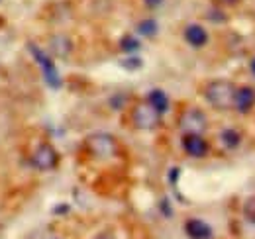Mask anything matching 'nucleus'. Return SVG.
<instances>
[{"label": "nucleus", "mask_w": 255, "mask_h": 239, "mask_svg": "<svg viewBox=\"0 0 255 239\" xmlns=\"http://www.w3.org/2000/svg\"><path fill=\"white\" fill-rule=\"evenodd\" d=\"M185 234L189 239H212V228L200 218H189L185 222Z\"/></svg>", "instance_id": "1a4fd4ad"}, {"label": "nucleus", "mask_w": 255, "mask_h": 239, "mask_svg": "<svg viewBox=\"0 0 255 239\" xmlns=\"http://www.w3.org/2000/svg\"><path fill=\"white\" fill-rule=\"evenodd\" d=\"M220 141L226 149H236L242 143V133L236 127H226L220 133Z\"/></svg>", "instance_id": "ddd939ff"}, {"label": "nucleus", "mask_w": 255, "mask_h": 239, "mask_svg": "<svg viewBox=\"0 0 255 239\" xmlns=\"http://www.w3.org/2000/svg\"><path fill=\"white\" fill-rule=\"evenodd\" d=\"M183 35H185V41L194 49H200L208 43V31L204 30L200 24H189L183 31Z\"/></svg>", "instance_id": "9b49d317"}, {"label": "nucleus", "mask_w": 255, "mask_h": 239, "mask_svg": "<svg viewBox=\"0 0 255 239\" xmlns=\"http://www.w3.org/2000/svg\"><path fill=\"white\" fill-rule=\"evenodd\" d=\"M47 47H49V55L57 57V59H67L73 53V41L67 33H53L47 39Z\"/></svg>", "instance_id": "6e6552de"}, {"label": "nucleus", "mask_w": 255, "mask_h": 239, "mask_svg": "<svg viewBox=\"0 0 255 239\" xmlns=\"http://www.w3.org/2000/svg\"><path fill=\"white\" fill-rule=\"evenodd\" d=\"M255 106V90L252 87H240L236 90V98H234V108L240 114H248L252 112Z\"/></svg>", "instance_id": "9d476101"}, {"label": "nucleus", "mask_w": 255, "mask_h": 239, "mask_svg": "<svg viewBox=\"0 0 255 239\" xmlns=\"http://www.w3.org/2000/svg\"><path fill=\"white\" fill-rule=\"evenodd\" d=\"M181 145H183V151L192 159H204L208 155V151H210L208 141L200 133H183Z\"/></svg>", "instance_id": "0eeeda50"}, {"label": "nucleus", "mask_w": 255, "mask_h": 239, "mask_svg": "<svg viewBox=\"0 0 255 239\" xmlns=\"http://www.w3.org/2000/svg\"><path fill=\"white\" fill-rule=\"evenodd\" d=\"M139 47H141V43H139V39L135 37V35H131V33H128L124 35L122 39H120V49L128 53V55H133L135 51H139Z\"/></svg>", "instance_id": "2eb2a0df"}, {"label": "nucleus", "mask_w": 255, "mask_h": 239, "mask_svg": "<svg viewBox=\"0 0 255 239\" xmlns=\"http://www.w3.org/2000/svg\"><path fill=\"white\" fill-rule=\"evenodd\" d=\"M124 69H128V71H137V69H141V59L139 57H128V59H124L122 63H120Z\"/></svg>", "instance_id": "dca6fc26"}, {"label": "nucleus", "mask_w": 255, "mask_h": 239, "mask_svg": "<svg viewBox=\"0 0 255 239\" xmlns=\"http://www.w3.org/2000/svg\"><path fill=\"white\" fill-rule=\"evenodd\" d=\"M147 102H149V104L159 112L161 116L169 110V96H167L161 89L149 90V94H147Z\"/></svg>", "instance_id": "f8f14e48"}, {"label": "nucleus", "mask_w": 255, "mask_h": 239, "mask_svg": "<svg viewBox=\"0 0 255 239\" xmlns=\"http://www.w3.org/2000/svg\"><path fill=\"white\" fill-rule=\"evenodd\" d=\"M28 49H30V53H32L33 61L39 65L45 83H47L53 90L61 89V77H59V73H57V67H55L53 59H51L49 51H45L43 47L35 45V43H32V41L28 43Z\"/></svg>", "instance_id": "7ed1b4c3"}, {"label": "nucleus", "mask_w": 255, "mask_h": 239, "mask_svg": "<svg viewBox=\"0 0 255 239\" xmlns=\"http://www.w3.org/2000/svg\"><path fill=\"white\" fill-rule=\"evenodd\" d=\"M32 165L37 169V171H41V173H47V171H53V169H57V165H59V153L57 149L51 145V143H47V141H41V143H37L32 151Z\"/></svg>", "instance_id": "39448f33"}, {"label": "nucleus", "mask_w": 255, "mask_h": 239, "mask_svg": "<svg viewBox=\"0 0 255 239\" xmlns=\"http://www.w3.org/2000/svg\"><path fill=\"white\" fill-rule=\"evenodd\" d=\"M85 147L87 151L96 157V159H112L118 155V139L110 133H104V131H96V133H91L85 141Z\"/></svg>", "instance_id": "f03ea898"}, {"label": "nucleus", "mask_w": 255, "mask_h": 239, "mask_svg": "<svg viewBox=\"0 0 255 239\" xmlns=\"http://www.w3.org/2000/svg\"><path fill=\"white\" fill-rule=\"evenodd\" d=\"M143 2H145L147 8H157V6L163 4V0H143Z\"/></svg>", "instance_id": "a211bd4d"}, {"label": "nucleus", "mask_w": 255, "mask_h": 239, "mask_svg": "<svg viewBox=\"0 0 255 239\" xmlns=\"http://www.w3.org/2000/svg\"><path fill=\"white\" fill-rule=\"evenodd\" d=\"M250 69H252V73L255 75V57L252 59V63H250Z\"/></svg>", "instance_id": "412c9836"}, {"label": "nucleus", "mask_w": 255, "mask_h": 239, "mask_svg": "<svg viewBox=\"0 0 255 239\" xmlns=\"http://www.w3.org/2000/svg\"><path fill=\"white\" fill-rule=\"evenodd\" d=\"M95 239H116V238H114L112 234H108V232H104V234H98V236H96Z\"/></svg>", "instance_id": "aec40b11"}, {"label": "nucleus", "mask_w": 255, "mask_h": 239, "mask_svg": "<svg viewBox=\"0 0 255 239\" xmlns=\"http://www.w3.org/2000/svg\"><path fill=\"white\" fill-rule=\"evenodd\" d=\"M129 121H131V125H133L135 129H145V131H149V129H157L161 125V114L147 102V100H143V102H137V104L131 108V112H129Z\"/></svg>", "instance_id": "20e7f679"}, {"label": "nucleus", "mask_w": 255, "mask_h": 239, "mask_svg": "<svg viewBox=\"0 0 255 239\" xmlns=\"http://www.w3.org/2000/svg\"><path fill=\"white\" fill-rule=\"evenodd\" d=\"M236 90H238V87H236L234 83L220 79V81H210V83L204 87L202 94H204L206 102H208L212 108H216V110H220V112H228L230 108H234Z\"/></svg>", "instance_id": "f257e3e1"}, {"label": "nucleus", "mask_w": 255, "mask_h": 239, "mask_svg": "<svg viewBox=\"0 0 255 239\" xmlns=\"http://www.w3.org/2000/svg\"><path fill=\"white\" fill-rule=\"evenodd\" d=\"M135 31H137L139 35H143V37H155L157 31H159V26H157V22H155L153 18H147V20H141V22L137 24Z\"/></svg>", "instance_id": "4468645a"}, {"label": "nucleus", "mask_w": 255, "mask_h": 239, "mask_svg": "<svg viewBox=\"0 0 255 239\" xmlns=\"http://www.w3.org/2000/svg\"><path fill=\"white\" fill-rule=\"evenodd\" d=\"M179 127L183 129V133H200L202 135L208 127V118L198 108H187L179 116Z\"/></svg>", "instance_id": "423d86ee"}, {"label": "nucleus", "mask_w": 255, "mask_h": 239, "mask_svg": "<svg viewBox=\"0 0 255 239\" xmlns=\"http://www.w3.org/2000/svg\"><path fill=\"white\" fill-rule=\"evenodd\" d=\"M218 4H224V6H236L240 0H216Z\"/></svg>", "instance_id": "6ab92c4d"}, {"label": "nucleus", "mask_w": 255, "mask_h": 239, "mask_svg": "<svg viewBox=\"0 0 255 239\" xmlns=\"http://www.w3.org/2000/svg\"><path fill=\"white\" fill-rule=\"evenodd\" d=\"M246 216H248L252 222H255V198H250V200L246 202Z\"/></svg>", "instance_id": "f3484780"}]
</instances>
